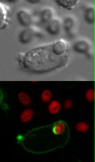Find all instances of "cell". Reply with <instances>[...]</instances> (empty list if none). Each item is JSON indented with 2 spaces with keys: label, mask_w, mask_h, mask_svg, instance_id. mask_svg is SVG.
Wrapping results in <instances>:
<instances>
[{
  "label": "cell",
  "mask_w": 95,
  "mask_h": 162,
  "mask_svg": "<svg viewBox=\"0 0 95 162\" xmlns=\"http://www.w3.org/2000/svg\"><path fill=\"white\" fill-rule=\"evenodd\" d=\"M86 14V17L87 18V19H88L90 21V20L91 21H93V19L94 16V12L93 11L92 9H89L88 10Z\"/></svg>",
  "instance_id": "cell-12"
},
{
  "label": "cell",
  "mask_w": 95,
  "mask_h": 162,
  "mask_svg": "<svg viewBox=\"0 0 95 162\" xmlns=\"http://www.w3.org/2000/svg\"><path fill=\"white\" fill-rule=\"evenodd\" d=\"M34 116V112L31 108H27L21 112L20 116V119L21 123L26 124L29 122Z\"/></svg>",
  "instance_id": "cell-3"
},
{
  "label": "cell",
  "mask_w": 95,
  "mask_h": 162,
  "mask_svg": "<svg viewBox=\"0 0 95 162\" xmlns=\"http://www.w3.org/2000/svg\"><path fill=\"white\" fill-rule=\"evenodd\" d=\"M57 1L60 5L64 7H67L69 9H72L76 4L77 1Z\"/></svg>",
  "instance_id": "cell-9"
},
{
  "label": "cell",
  "mask_w": 95,
  "mask_h": 162,
  "mask_svg": "<svg viewBox=\"0 0 95 162\" xmlns=\"http://www.w3.org/2000/svg\"><path fill=\"white\" fill-rule=\"evenodd\" d=\"M66 48V46L65 43L62 41H59L53 46L52 50L56 55L60 56L65 52Z\"/></svg>",
  "instance_id": "cell-6"
},
{
  "label": "cell",
  "mask_w": 95,
  "mask_h": 162,
  "mask_svg": "<svg viewBox=\"0 0 95 162\" xmlns=\"http://www.w3.org/2000/svg\"><path fill=\"white\" fill-rule=\"evenodd\" d=\"M86 98L89 102H93L94 99V91L92 88L88 89L86 93Z\"/></svg>",
  "instance_id": "cell-10"
},
{
  "label": "cell",
  "mask_w": 95,
  "mask_h": 162,
  "mask_svg": "<svg viewBox=\"0 0 95 162\" xmlns=\"http://www.w3.org/2000/svg\"><path fill=\"white\" fill-rule=\"evenodd\" d=\"M17 96L19 102L23 105L28 106L31 104V99L29 95L25 92L21 91L19 92Z\"/></svg>",
  "instance_id": "cell-5"
},
{
  "label": "cell",
  "mask_w": 95,
  "mask_h": 162,
  "mask_svg": "<svg viewBox=\"0 0 95 162\" xmlns=\"http://www.w3.org/2000/svg\"><path fill=\"white\" fill-rule=\"evenodd\" d=\"M73 102L72 100L69 98L66 99L63 103V107L66 110L71 109L72 106Z\"/></svg>",
  "instance_id": "cell-11"
},
{
  "label": "cell",
  "mask_w": 95,
  "mask_h": 162,
  "mask_svg": "<svg viewBox=\"0 0 95 162\" xmlns=\"http://www.w3.org/2000/svg\"><path fill=\"white\" fill-rule=\"evenodd\" d=\"M61 108V105L60 102L56 99L51 101L48 107L49 113L53 115L58 113L60 111Z\"/></svg>",
  "instance_id": "cell-4"
},
{
  "label": "cell",
  "mask_w": 95,
  "mask_h": 162,
  "mask_svg": "<svg viewBox=\"0 0 95 162\" xmlns=\"http://www.w3.org/2000/svg\"><path fill=\"white\" fill-rule=\"evenodd\" d=\"M39 49V50L37 49L32 51L28 54L26 57L31 58H26V61L29 60V62H29V64L27 65L29 67L35 69H42H42H44V65L45 68L47 67L46 65L49 67L48 64H51V62L55 63L54 60H57L55 58L60 57L56 55L53 51L49 54L51 50L48 53L45 52V48Z\"/></svg>",
  "instance_id": "cell-2"
},
{
  "label": "cell",
  "mask_w": 95,
  "mask_h": 162,
  "mask_svg": "<svg viewBox=\"0 0 95 162\" xmlns=\"http://www.w3.org/2000/svg\"><path fill=\"white\" fill-rule=\"evenodd\" d=\"M52 97V94L51 91L49 89H46L42 92L41 98L42 102L45 103L50 102Z\"/></svg>",
  "instance_id": "cell-8"
},
{
  "label": "cell",
  "mask_w": 95,
  "mask_h": 162,
  "mask_svg": "<svg viewBox=\"0 0 95 162\" xmlns=\"http://www.w3.org/2000/svg\"><path fill=\"white\" fill-rule=\"evenodd\" d=\"M75 129L80 133H86L89 129V126L88 123L84 122H77L75 125Z\"/></svg>",
  "instance_id": "cell-7"
},
{
  "label": "cell",
  "mask_w": 95,
  "mask_h": 162,
  "mask_svg": "<svg viewBox=\"0 0 95 162\" xmlns=\"http://www.w3.org/2000/svg\"><path fill=\"white\" fill-rule=\"evenodd\" d=\"M69 125L59 119L50 124L34 127L16 138L17 142L27 152L44 154L65 147L70 138Z\"/></svg>",
  "instance_id": "cell-1"
}]
</instances>
